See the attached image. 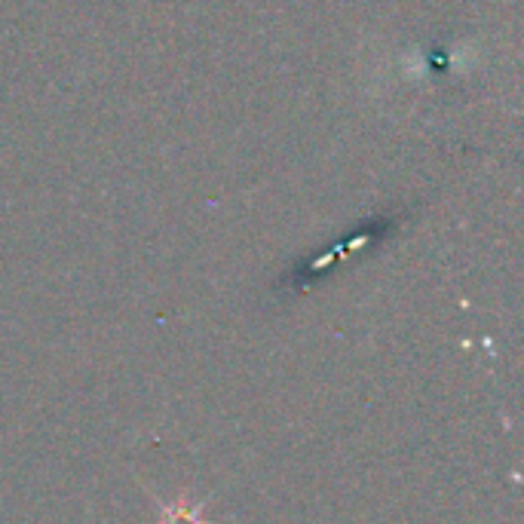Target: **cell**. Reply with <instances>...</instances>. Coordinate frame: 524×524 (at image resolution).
Instances as JSON below:
<instances>
[{
	"instance_id": "1",
	"label": "cell",
	"mask_w": 524,
	"mask_h": 524,
	"mask_svg": "<svg viewBox=\"0 0 524 524\" xmlns=\"http://www.w3.org/2000/svg\"><path fill=\"white\" fill-rule=\"evenodd\" d=\"M166 515H169V521H166V524H200L197 512H187L184 506H175V509H169Z\"/></svg>"
}]
</instances>
